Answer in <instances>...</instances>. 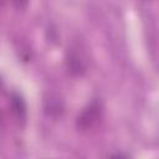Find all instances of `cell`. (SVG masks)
<instances>
[{"label":"cell","instance_id":"obj_1","mask_svg":"<svg viewBox=\"0 0 159 159\" xmlns=\"http://www.w3.org/2000/svg\"><path fill=\"white\" fill-rule=\"evenodd\" d=\"M102 119V106L97 101H92L83 111L78 114L76 127L81 132H89L94 129Z\"/></svg>","mask_w":159,"mask_h":159},{"label":"cell","instance_id":"obj_2","mask_svg":"<svg viewBox=\"0 0 159 159\" xmlns=\"http://www.w3.org/2000/svg\"><path fill=\"white\" fill-rule=\"evenodd\" d=\"M66 66L68 71L75 76H81L86 71V60L83 55L78 52V48H72L68 51L66 57Z\"/></svg>","mask_w":159,"mask_h":159},{"label":"cell","instance_id":"obj_3","mask_svg":"<svg viewBox=\"0 0 159 159\" xmlns=\"http://www.w3.org/2000/svg\"><path fill=\"white\" fill-rule=\"evenodd\" d=\"M11 102H12L14 112L17 114V117L24 118L25 117V113H26V108H25V103L22 102V99L19 96H14Z\"/></svg>","mask_w":159,"mask_h":159},{"label":"cell","instance_id":"obj_4","mask_svg":"<svg viewBox=\"0 0 159 159\" xmlns=\"http://www.w3.org/2000/svg\"><path fill=\"white\" fill-rule=\"evenodd\" d=\"M12 4H14V6H15L16 9L22 10V9H25V7L27 6L29 0H12Z\"/></svg>","mask_w":159,"mask_h":159}]
</instances>
